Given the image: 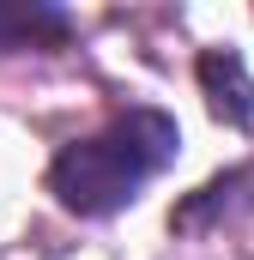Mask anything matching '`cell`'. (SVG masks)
I'll return each instance as SVG.
<instances>
[{"label": "cell", "instance_id": "cell-1", "mask_svg": "<svg viewBox=\"0 0 254 260\" xmlns=\"http://www.w3.org/2000/svg\"><path fill=\"white\" fill-rule=\"evenodd\" d=\"M182 151V127L170 109L157 103H133L121 115H109L97 133L73 139L49 164V194L79 218H109L139 200L151 176H164Z\"/></svg>", "mask_w": 254, "mask_h": 260}, {"label": "cell", "instance_id": "cell-2", "mask_svg": "<svg viewBox=\"0 0 254 260\" xmlns=\"http://www.w3.org/2000/svg\"><path fill=\"white\" fill-rule=\"evenodd\" d=\"M200 91H206V109L230 127H248L254 121V79L236 49H206L200 55Z\"/></svg>", "mask_w": 254, "mask_h": 260}, {"label": "cell", "instance_id": "cell-3", "mask_svg": "<svg viewBox=\"0 0 254 260\" xmlns=\"http://www.w3.org/2000/svg\"><path fill=\"white\" fill-rule=\"evenodd\" d=\"M73 18L61 6H43V0H0V49H43V43H67Z\"/></svg>", "mask_w": 254, "mask_h": 260}]
</instances>
